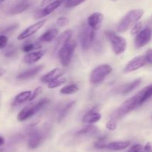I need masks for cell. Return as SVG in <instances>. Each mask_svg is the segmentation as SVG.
Listing matches in <instances>:
<instances>
[{"instance_id": "24", "label": "cell", "mask_w": 152, "mask_h": 152, "mask_svg": "<svg viewBox=\"0 0 152 152\" xmlns=\"http://www.w3.org/2000/svg\"><path fill=\"white\" fill-rule=\"evenodd\" d=\"M31 95H32V92L30 90L20 92L16 95L14 98V102L16 104H22V103L26 102V101H29Z\"/></svg>"}, {"instance_id": "38", "label": "cell", "mask_w": 152, "mask_h": 152, "mask_svg": "<svg viewBox=\"0 0 152 152\" xmlns=\"http://www.w3.org/2000/svg\"><path fill=\"white\" fill-rule=\"evenodd\" d=\"M42 86H38V87L36 88L35 90L34 91V92H32V95H31V98H30L29 101H31L35 100L36 98H37V97L39 96V95L42 93Z\"/></svg>"}, {"instance_id": "39", "label": "cell", "mask_w": 152, "mask_h": 152, "mask_svg": "<svg viewBox=\"0 0 152 152\" xmlns=\"http://www.w3.org/2000/svg\"><path fill=\"white\" fill-rule=\"evenodd\" d=\"M145 58V61H146L147 63L152 64V49H148L146 51V53L144 55Z\"/></svg>"}, {"instance_id": "25", "label": "cell", "mask_w": 152, "mask_h": 152, "mask_svg": "<svg viewBox=\"0 0 152 152\" xmlns=\"http://www.w3.org/2000/svg\"><path fill=\"white\" fill-rule=\"evenodd\" d=\"M75 104H76L75 101H71L70 103L67 104L66 105H65V107L62 109V110L60 111V113H59V116H58V122H60L62 119H65V116H66L69 113V112L71 111V109L74 107V106L75 105Z\"/></svg>"}, {"instance_id": "2", "label": "cell", "mask_w": 152, "mask_h": 152, "mask_svg": "<svg viewBox=\"0 0 152 152\" xmlns=\"http://www.w3.org/2000/svg\"><path fill=\"white\" fill-rule=\"evenodd\" d=\"M48 103L49 99H48V98H42L40 101H39L38 102L35 103V104H30V105L24 107L18 113L17 119L19 122H24V121L30 119L32 116H34L36 113H38L39 110H41L43 107H45Z\"/></svg>"}, {"instance_id": "3", "label": "cell", "mask_w": 152, "mask_h": 152, "mask_svg": "<svg viewBox=\"0 0 152 152\" xmlns=\"http://www.w3.org/2000/svg\"><path fill=\"white\" fill-rule=\"evenodd\" d=\"M105 35L111 43L112 50L115 55H119L125 52L127 48V42L124 37L111 31H105Z\"/></svg>"}, {"instance_id": "43", "label": "cell", "mask_w": 152, "mask_h": 152, "mask_svg": "<svg viewBox=\"0 0 152 152\" xmlns=\"http://www.w3.org/2000/svg\"><path fill=\"white\" fill-rule=\"evenodd\" d=\"M5 73H6V70L4 69L3 68H1V67H0V77L4 75Z\"/></svg>"}, {"instance_id": "7", "label": "cell", "mask_w": 152, "mask_h": 152, "mask_svg": "<svg viewBox=\"0 0 152 152\" xmlns=\"http://www.w3.org/2000/svg\"><path fill=\"white\" fill-rule=\"evenodd\" d=\"M95 38V30L92 29L88 25H84L80 32L81 46L84 50L89 49Z\"/></svg>"}, {"instance_id": "35", "label": "cell", "mask_w": 152, "mask_h": 152, "mask_svg": "<svg viewBox=\"0 0 152 152\" xmlns=\"http://www.w3.org/2000/svg\"><path fill=\"white\" fill-rule=\"evenodd\" d=\"M128 152H145L144 151V147L140 144H136L132 145L129 148Z\"/></svg>"}, {"instance_id": "26", "label": "cell", "mask_w": 152, "mask_h": 152, "mask_svg": "<svg viewBox=\"0 0 152 152\" xmlns=\"http://www.w3.org/2000/svg\"><path fill=\"white\" fill-rule=\"evenodd\" d=\"M79 91V87L75 83H71V84L65 86L63 88L60 89V93L64 95H72L76 93Z\"/></svg>"}, {"instance_id": "36", "label": "cell", "mask_w": 152, "mask_h": 152, "mask_svg": "<svg viewBox=\"0 0 152 152\" xmlns=\"http://www.w3.org/2000/svg\"><path fill=\"white\" fill-rule=\"evenodd\" d=\"M106 128L109 131H115L117 128V122L114 119H110L106 123Z\"/></svg>"}, {"instance_id": "28", "label": "cell", "mask_w": 152, "mask_h": 152, "mask_svg": "<svg viewBox=\"0 0 152 152\" xmlns=\"http://www.w3.org/2000/svg\"><path fill=\"white\" fill-rule=\"evenodd\" d=\"M41 48V46H40L39 43H27V44L24 45L22 46V49L24 52L25 53H29V52H31L32 51L35 50V49H39Z\"/></svg>"}, {"instance_id": "32", "label": "cell", "mask_w": 152, "mask_h": 152, "mask_svg": "<svg viewBox=\"0 0 152 152\" xmlns=\"http://www.w3.org/2000/svg\"><path fill=\"white\" fill-rule=\"evenodd\" d=\"M142 24L141 22H137L135 25L132 26V30H131V34L132 35H137L138 33H140L142 30Z\"/></svg>"}, {"instance_id": "17", "label": "cell", "mask_w": 152, "mask_h": 152, "mask_svg": "<svg viewBox=\"0 0 152 152\" xmlns=\"http://www.w3.org/2000/svg\"><path fill=\"white\" fill-rule=\"evenodd\" d=\"M96 107H95L94 108L91 110L90 111H88L84 115L83 118V122L88 124H94L100 120L101 115L100 113L96 111Z\"/></svg>"}, {"instance_id": "45", "label": "cell", "mask_w": 152, "mask_h": 152, "mask_svg": "<svg viewBox=\"0 0 152 152\" xmlns=\"http://www.w3.org/2000/svg\"><path fill=\"white\" fill-rule=\"evenodd\" d=\"M61 1H62V2H64V1H65H65H66L67 0H61Z\"/></svg>"}, {"instance_id": "42", "label": "cell", "mask_w": 152, "mask_h": 152, "mask_svg": "<svg viewBox=\"0 0 152 152\" xmlns=\"http://www.w3.org/2000/svg\"><path fill=\"white\" fill-rule=\"evenodd\" d=\"M17 26H18L17 24H15V25H11V26H10V27H9V28H7V29L4 30V33L10 32V31H13V30H15V29H16V28H17Z\"/></svg>"}, {"instance_id": "33", "label": "cell", "mask_w": 152, "mask_h": 152, "mask_svg": "<svg viewBox=\"0 0 152 152\" xmlns=\"http://www.w3.org/2000/svg\"><path fill=\"white\" fill-rule=\"evenodd\" d=\"M16 53H17V49L13 46H10L8 49L6 51L4 56L7 57V58H13V57L16 56Z\"/></svg>"}, {"instance_id": "31", "label": "cell", "mask_w": 152, "mask_h": 152, "mask_svg": "<svg viewBox=\"0 0 152 152\" xmlns=\"http://www.w3.org/2000/svg\"><path fill=\"white\" fill-rule=\"evenodd\" d=\"M86 0H67L65 2V7L68 8L74 7L83 4Z\"/></svg>"}, {"instance_id": "44", "label": "cell", "mask_w": 152, "mask_h": 152, "mask_svg": "<svg viewBox=\"0 0 152 152\" xmlns=\"http://www.w3.org/2000/svg\"><path fill=\"white\" fill-rule=\"evenodd\" d=\"M4 144V139L2 137H0V146L3 145Z\"/></svg>"}, {"instance_id": "29", "label": "cell", "mask_w": 152, "mask_h": 152, "mask_svg": "<svg viewBox=\"0 0 152 152\" xmlns=\"http://www.w3.org/2000/svg\"><path fill=\"white\" fill-rule=\"evenodd\" d=\"M65 82H66V79H65V77H60L58 79H56V80H53V81L48 83V87L49 89H54V88L58 87V86L62 85L63 83H65Z\"/></svg>"}, {"instance_id": "14", "label": "cell", "mask_w": 152, "mask_h": 152, "mask_svg": "<svg viewBox=\"0 0 152 152\" xmlns=\"http://www.w3.org/2000/svg\"><path fill=\"white\" fill-rule=\"evenodd\" d=\"M45 54V51L40 50L37 52H31L27 53L24 57V62L27 64H34L42 58Z\"/></svg>"}, {"instance_id": "16", "label": "cell", "mask_w": 152, "mask_h": 152, "mask_svg": "<svg viewBox=\"0 0 152 152\" xmlns=\"http://www.w3.org/2000/svg\"><path fill=\"white\" fill-rule=\"evenodd\" d=\"M42 140L43 137L41 134H39V133L37 132V131H33V132L30 134L29 139H28V148L31 149L37 148L41 145Z\"/></svg>"}, {"instance_id": "30", "label": "cell", "mask_w": 152, "mask_h": 152, "mask_svg": "<svg viewBox=\"0 0 152 152\" xmlns=\"http://www.w3.org/2000/svg\"><path fill=\"white\" fill-rule=\"evenodd\" d=\"M106 137H101L96 140L94 142V145L95 148L97 149H104L106 148L107 144L105 143V141H106Z\"/></svg>"}, {"instance_id": "37", "label": "cell", "mask_w": 152, "mask_h": 152, "mask_svg": "<svg viewBox=\"0 0 152 152\" xmlns=\"http://www.w3.org/2000/svg\"><path fill=\"white\" fill-rule=\"evenodd\" d=\"M8 43V37L4 34L0 35V49H3L7 46Z\"/></svg>"}, {"instance_id": "34", "label": "cell", "mask_w": 152, "mask_h": 152, "mask_svg": "<svg viewBox=\"0 0 152 152\" xmlns=\"http://www.w3.org/2000/svg\"><path fill=\"white\" fill-rule=\"evenodd\" d=\"M69 23V19L66 16H60L56 19V25L59 27H64Z\"/></svg>"}, {"instance_id": "47", "label": "cell", "mask_w": 152, "mask_h": 152, "mask_svg": "<svg viewBox=\"0 0 152 152\" xmlns=\"http://www.w3.org/2000/svg\"><path fill=\"white\" fill-rule=\"evenodd\" d=\"M111 1H117V0H111Z\"/></svg>"}, {"instance_id": "21", "label": "cell", "mask_w": 152, "mask_h": 152, "mask_svg": "<svg viewBox=\"0 0 152 152\" xmlns=\"http://www.w3.org/2000/svg\"><path fill=\"white\" fill-rule=\"evenodd\" d=\"M140 94V104L142 105L144 102L152 96V83L148 85L139 92Z\"/></svg>"}, {"instance_id": "9", "label": "cell", "mask_w": 152, "mask_h": 152, "mask_svg": "<svg viewBox=\"0 0 152 152\" xmlns=\"http://www.w3.org/2000/svg\"><path fill=\"white\" fill-rule=\"evenodd\" d=\"M147 63L144 55H140L131 60L124 69V72H132L143 67Z\"/></svg>"}, {"instance_id": "8", "label": "cell", "mask_w": 152, "mask_h": 152, "mask_svg": "<svg viewBox=\"0 0 152 152\" xmlns=\"http://www.w3.org/2000/svg\"><path fill=\"white\" fill-rule=\"evenodd\" d=\"M152 37V29L151 28H145L143 30H141L140 33L137 34L135 37L134 44L137 48H142L148 44L151 40Z\"/></svg>"}, {"instance_id": "40", "label": "cell", "mask_w": 152, "mask_h": 152, "mask_svg": "<svg viewBox=\"0 0 152 152\" xmlns=\"http://www.w3.org/2000/svg\"><path fill=\"white\" fill-rule=\"evenodd\" d=\"M144 147L145 152H152V142H148Z\"/></svg>"}, {"instance_id": "10", "label": "cell", "mask_w": 152, "mask_h": 152, "mask_svg": "<svg viewBox=\"0 0 152 152\" xmlns=\"http://www.w3.org/2000/svg\"><path fill=\"white\" fill-rule=\"evenodd\" d=\"M46 19H42V20L39 21V22H36V23L33 24L31 26H29L28 28H27L23 32L21 33L20 34H19V36L17 37V39L19 40H25V39L28 38V37H31V36L35 34L43 25L45 24Z\"/></svg>"}, {"instance_id": "6", "label": "cell", "mask_w": 152, "mask_h": 152, "mask_svg": "<svg viewBox=\"0 0 152 152\" xmlns=\"http://www.w3.org/2000/svg\"><path fill=\"white\" fill-rule=\"evenodd\" d=\"M112 72V67L108 64L98 66L93 69L90 75V81L94 84H97L103 81L104 79Z\"/></svg>"}, {"instance_id": "41", "label": "cell", "mask_w": 152, "mask_h": 152, "mask_svg": "<svg viewBox=\"0 0 152 152\" xmlns=\"http://www.w3.org/2000/svg\"><path fill=\"white\" fill-rule=\"evenodd\" d=\"M56 1V0H42V1H41L40 6H41V7H45V6H46L47 4H50V3L53 2V1Z\"/></svg>"}, {"instance_id": "5", "label": "cell", "mask_w": 152, "mask_h": 152, "mask_svg": "<svg viewBox=\"0 0 152 152\" xmlns=\"http://www.w3.org/2000/svg\"><path fill=\"white\" fill-rule=\"evenodd\" d=\"M139 106H140V94L138 92L135 95L126 100L119 107L117 111L116 112V116H117V118H122L123 116H126V114L132 112L133 110H134L136 107H139Z\"/></svg>"}, {"instance_id": "15", "label": "cell", "mask_w": 152, "mask_h": 152, "mask_svg": "<svg viewBox=\"0 0 152 152\" xmlns=\"http://www.w3.org/2000/svg\"><path fill=\"white\" fill-rule=\"evenodd\" d=\"M63 71L59 68H55L41 77V81L44 83H48L53 80L62 77Z\"/></svg>"}, {"instance_id": "11", "label": "cell", "mask_w": 152, "mask_h": 152, "mask_svg": "<svg viewBox=\"0 0 152 152\" xmlns=\"http://www.w3.org/2000/svg\"><path fill=\"white\" fill-rule=\"evenodd\" d=\"M104 19V16L102 13L99 12H95V13H91L90 16L88 17L87 23L90 28L94 30H97L99 28L102 21Z\"/></svg>"}, {"instance_id": "13", "label": "cell", "mask_w": 152, "mask_h": 152, "mask_svg": "<svg viewBox=\"0 0 152 152\" xmlns=\"http://www.w3.org/2000/svg\"><path fill=\"white\" fill-rule=\"evenodd\" d=\"M44 67L45 66L43 65H39L34 67V68L25 70V71L19 73V74L16 76V79H18V80H26V79L34 77V76L37 75L38 73H39L40 72L44 69Z\"/></svg>"}, {"instance_id": "19", "label": "cell", "mask_w": 152, "mask_h": 152, "mask_svg": "<svg viewBox=\"0 0 152 152\" xmlns=\"http://www.w3.org/2000/svg\"><path fill=\"white\" fill-rule=\"evenodd\" d=\"M72 34L73 31L71 29L65 30V31H63V32L58 37L57 40H56V48H61L62 46H63L65 43H68L70 40H71Z\"/></svg>"}, {"instance_id": "46", "label": "cell", "mask_w": 152, "mask_h": 152, "mask_svg": "<svg viewBox=\"0 0 152 152\" xmlns=\"http://www.w3.org/2000/svg\"><path fill=\"white\" fill-rule=\"evenodd\" d=\"M6 1V0H0V1H1V2H3V1Z\"/></svg>"}, {"instance_id": "23", "label": "cell", "mask_w": 152, "mask_h": 152, "mask_svg": "<svg viewBox=\"0 0 152 152\" xmlns=\"http://www.w3.org/2000/svg\"><path fill=\"white\" fill-rule=\"evenodd\" d=\"M141 81H142V79L138 78V79H136L135 80H134V81L131 82V83L124 85V86H123V88L121 90V93L124 94V95H126V94L129 93V92H132V90L136 89V88L140 84Z\"/></svg>"}, {"instance_id": "20", "label": "cell", "mask_w": 152, "mask_h": 152, "mask_svg": "<svg viewBox=\"0 0 152 152\" xmlns=\"http://www.w3.org/2000/svg\"><path fill=\"white\" fill-rule=\"evenodd\" d=\"M58 30L56 28H50L45 33H43L39 37V40L41 42H45V43H50L52 40H54L58 34Z\"/></svg>"}, {"instance_id": "22", "label": "cell", "mask_w": 152, "mask_h": 152, "mask_svg": "<svg viewBox=\"0 0 152 152\" xmlns=\"http://www.w3.org/2000/svg\"><path fill=\"white\" fill-rule=\"evenodd\" d=\"M30 4H28L26 1H22V2L18 3L17 4L13 6L11 9L10 10L9 13L11 15H15V14H19V13H22V12L25 11L29 7Z\"/></svg>"}, {"instance_id": "1", "label": "cell", "mask_w": 152, "mask_h": 152, "mask_svg": "<svg viewBox=\"0 0 152 152\" xmlns=\"http://www.w3.org/2000/svg\"><path fill=\"white\" fill-rule=\"evenodd\" d=\"M144 14L142 9H133L131 10L122 18L117 25V31L119 33H124L131 27L137 23L142 18Z\"/></svg>"}, {"instance_id": "12", "label": "cell", "mask_w": 152, "mask_h": 152, "mask_svg": "<svg viewBox=\"0 0 152 152\" xmlns=\"http://www.w3.org/2000/svg\"><path fill=\"white\" fill-rule=\"evenodd\" d=\"M62 3V2L61 0H56V1L50 3V4H47L46 6H45V7L42 10L39 11L38 13L36 14V18H38L39 19V18L44 17V16H48V15L50 14L52 12L54 11L56 8H58V7L60 6Z\"/></svg>"}, {"instance_id": "4", "label": "cell", "mask_w": 152, "mask_h": 152, "mask_svg": "<svg viewBox=\"0 0 152 152\" xmlns=\"http://www.w3.org/2000/svg\"><path fill=\"white\" fill-rule=\"evenodd\" d=\"M76 48H77L76 42L74 40H70L68 43H65L59 49V58L63 66H69Z\"/></svg>"}, {"instance_id": "27", "label": "cell", "mask_w": 152, "mask_h": 152, "mask_svg": "<svg viewBox=\"0 0 152 152\" xmlns=\"http://www.w3.org/2000/svg\"><path fill=\"white\" fill-rule=\"evenodd\" d=\"M97 131V128L94 125H88V126L85 127L83 129L80 130L77 133V136H83V135H88V134H93V133L96 132Z\"/></svg>"}, {"instance_id": "48", "label": "cell", "mask_w": 152, "mask_h": 152, "mask_svg": "<svg viewBox=\"0 0 152 152\" xmlns=\"http://www.w3.org/2000/svg\"><path fill=\"white\" fill-rule=\"evenodd\" d=\"M1 150H0V152H1Z\"/></svg>"}, {"instance_id": "18", "label": "cell", "mask_w": 152, "mask_h": 152, "mask_svg": "<svg viewBox=\"0 0 152 152\" xmlns=\"http://www.w3.org/2000/svg\"><path fill=\"white\" fill-rule=\"evenodd\" d=\"M130 145L129 141H114L107 144L105 148L110 151H122L127 148Z\"/></svg>"}]
</instances>
